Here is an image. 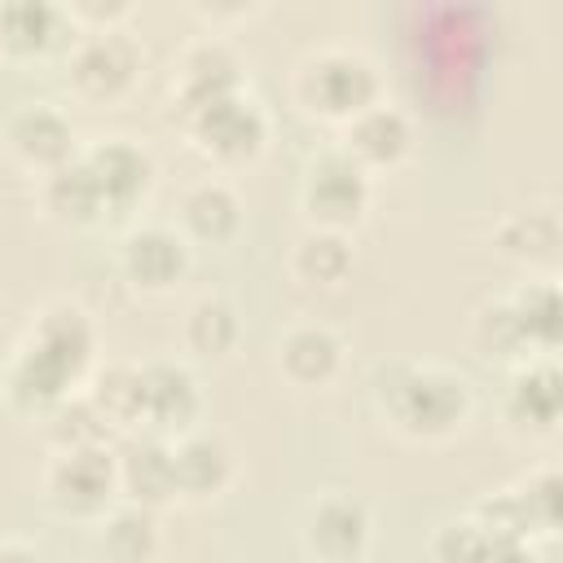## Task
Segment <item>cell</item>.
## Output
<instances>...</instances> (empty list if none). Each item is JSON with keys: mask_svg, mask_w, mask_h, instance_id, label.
I'll return each instance as SVG.
<instances>
[{"mask_svg": "<svg viewBox=\"0 0 563 563\" xmlns=\"http://www.w3.org/2000/svg\"><path fill=\"white\" fill-rule=\"evenodd\" d=\"M479 550H484V528L471 515L440 523L431 537V563H475Z\"/></svg>", "mask_w": 563, "mask_h": 563, "instance_id": "31", "label": "cell"}, {"mask_svg": "<svg viewBox=\"0 0 563 563\" xmlns=\"http://www.w3.org/2000/svg\"><path fill=\"white\" fill-rule=\"evenodd\" d=\"M238 88H242V62H238L233 44H224L216 35L185 44V53L176 62V79H172V97H176L180 114H189L224 92H238Z\"/></svg>", "mask_w": 563, "mask_h": 563, "instance_id": "12", "label": "cell"}, {"mask_svg": "<svg viewBox=\"0 0 563 563\" xmlns=\"http://www.w3.org/2000/svg\"><path fill=\"white\" fill-rule=\"evenodd\" d=\"M180 119H185L194 150L216 158V163H246L268 141V114L246 88L224 92V97H216V101H207Z\"/></svg>", "mask_w": 563, "mask_h": 563, "instance_id": "5", "label": "cell"}, {"mask_svg": "<svg viewBox=\"0 0 563 563\" xmlns=\"http://www.w3.org/2000/svg\"><path fill=\"white\" fill-rule=\"evenodd\" d=\"M75 31V18L48 0H4L0 4V53L44 57Z\"/></svg>", "mask_w": 563, "mask_h": 563, "instance_id": "19", "label": "cell"}, {"mask_svg": "<svg viewBox=\"0 0 563 563\" xmlns=\"http://www.w3.org/2000/svg\"><path fill=\"white\" fill-rule=\"evenodd\" d=\"M242 339V317L224 295H202L185 312V347L198 356H229Z\"/></svg>", "mask_w": 563, "mask_h": 563, "instance_id": "28", "label": "cell"}, {"mask_svg": "<svg viewBox=\"0 0 563 563\" xmlns=\"http://www.w3.org/2000/svg\"><path fill=\"white\" fill-rule=\"evenodd\" d=\"M497 246L515 260H550L554 246H559V220L550 207H528V211H510L501 224H497Z\"/></svg>", "mask_w": 563, "mask_h": 563, "instance_id": "29", "label": "cell"}, {"mask_svg": "<svg viewBox=\"0 0 563 563\" xmlns=\"http://www.w3.org/2000/svg\"><path fill=\"white\" fill-rule=\"evenodd\" d=\"M92 352H97V330L88 308L75 299H48L31 317V330L9 356L4 369L9 405L44 418L53 405L75 396V387L92 374Z\"/></svg>", "mask_w": 563, "mask_h": 563, "instance_id": "1", "label": "cell"}, {"mask_svg": "<svg viewBox=\"0 0 563 563\" xmlns=\"http://www.w3.org/2000/svg\"><path fill=\"white\" fill-rule=\"evenodd\" d=\"M119 268L136 290H172L189 268L185 233L172 224H136L119 246Z\"/></svg>", "mask_w": 563, "mask_h": 563, "instance_id": "15", "label": "cell"}, {"mask_svg": "<svg viewBox=\"0 0 563 563\" xmlns=\"http://www.w3.org/2000/svg\"><path fill=\"white\" fill-rule=\"evenodd\" d=\"M44 497L57 515L70 519H101L119 497L114 449L84 444V449H53L44 466Z\"/></svg>", "mask_w": 563, "mask_h": 563, "instance_id": "4", "label": "cell"}, {"mask_svg": "<svg viewBox=\"0 0 563 563\" xmlns=\"http://www.w3.org/2000/svg\"><path fill=\"white\" fill-rule=\"evenodd\" d=\"M475 563H537V550L532 541H519V537H488L484 532V550Z\"/></svg>", "mask_w": 563, "mask_h": 563, "instance_id": "32", "label": "cell"}, {"mask_svg": "<svg viewBox=\"0 0 563 563\" xmlns=\"http://www.w3.org/2000/svg\"><path fill=\"white\" fill-rule=\"evenodd\" d=\"M471 519L488 532V537H519V541H541L554 537L559 528V471L554 466H537L523 479H515L510 488L488 493Z\"/></svg>", "mask_w": 563, "mask_h": 563, "instance_id": "7", "label": "cell"}, {"mask_svg": "<svg viewBox=\"0 0 563 563\" xmlns=\"http://www.w3.org/2000/svg\"><path fill=\"white\" fill-rule=\"evenodd\" d=\"M238 224H242V202H238L229 180L207 176V180H194L180 194V229H185V238L220 246V242H229L238 233Z\"/></svg>", "mask_w": 563, "mask_h": 563, "instance_id": "21", "label": "cell"}, {"mask_svg": "<svg viewBox=\"0 0 563 563\" xmlns=\"http://www.w3.org/2000/svg\"><path fill=\"white\" fill-rule=\"evenodd\" d=\"M277 365L295 387H325L343 365V339L325 321H295L277 343Z\"/></svg>", "mask_w": 563, "mask_h": 563, "instance_id": "20", "label": "cell"}, {"mask_svg": "<svg viewBox=\"0 0 563 563\" xmlns=\"http://www.w3.org/2000/svg\"><path fill=\"white\" fill-rule=\"evenodd\" d=\"M114 475H119V493L136 506H167L176 501V466H172V440L167 435H150L136 431L123 440V449L114 453Z\"/></svg>", "mask_w": 563, "mask_h": 563, "instance_id": "16", "label": "cell"}, {"mask_svg": "<svg viewBox=\"0 0 563 563\" xmlns=\"http://www.w3.org/2000/svg\"><path fill=\"white\" fill-rule=\"evenodd\" d=\"M172 466H176V497H189V501L220 497L238 471L229 440L207 427H189L185 435L172 440Z\"/></svg>", "mask_w": 563, "mask_h": 563, "instance_id": "17", "label": "cell"}, {"mask_svg": "<svg viewBox=\"0 0 563 563\" xmlns=\"http://www.w3.org/2000/svg\"><path fill=\"white\" fill-rule=\"evenodd\" d=\"M141 374V431L150 435H185L202 413V391L189 365L154 356L136 361Z\"/></svg>", "mask_w": 563, "mask_h": 563, "instance_id": "10", "label": "cell"}, {"mask_svg": "<svg viewBox=\"0 0 563 563\" xmlns=\"http://www.w3.org/2000/svg\"><path fill=\"white\" fill-rule=\"evenodd\" d=\"M471 339H475L479 356L506 361L510 369L523 365V361H532V347H528L523 325H519V317H515V308H510L506 295L484 299V303L475 308V317H471Z\"/></svg>", "mask_w": 563, "mask_h": 563, "instance_id": "27", "label": "cell"}, {"mask_svg": "<svg viewBox=\"0 0 563 563\" xmlns=\"http://www.w3.org/2000/svg\"><path fill=\"white\" fill-rule=\"evenodd\" d=\"M141 75V44L119 26H92L70 48V79L84 97H123Z\"/></svg>", "mask_w": 563, "mask_h": 563, "instance_id": "8", "label": "cell"}, {"mask_svg": "<svg viewBox=\"0 0 563 563\" xmlns=\"http://www.w3.org/2000/svg\"><path fill=\"white\" fill-rule=\"evenodd\" d=\"M101 554L110 563H150L158 554V519L150 506L136 501H119L101 515Z\"/></svg>", "mask_w": 563, "mask_h": 563, "instance_id": "23", "label": "cell"}, {"mask_svg": "<svg viewBox=\"0 0 563 563\" xmlns=\"http://www.w3.org/2000/svg\"><path fill=\"white\" fill-rule=\"evenodd\" d=\"M352 242L347 233H334V229H308L295 251H290V273L303 282V286H343L352 277Z\"/></svg>", "mask_w": 563, "mask_h": 563, "instance_id": "26", "label": "cell"}, {"mask_svg": "<svg viewBox=\"0 0 563 563\" xmlns=\"http://www.w3.org/2000/svg\"><path fill=\"white\" fill-rule=\"evenodd\" d=\"M79 158L101 194L106 220L128 216L154 185V154L132 136H101L88 150H79Z\"/></svg>", "mask_w": 563, "mask_h": 563, "instance_id": "9", "label": "cell"}, {"mask_svg": "<svg viewBox=\"0 0 563 563\" xmlns=\"http://www.w3.org/2000/svg\"><path fill=\"white\" fill-rule=\"evenodd\" d=\"M44 207L53 220L62 224H75V229H88V224H101L106 220V207H101V194L84 167V158L75 154L70 163H62L57 172L44 176Z\"/></svg>", "mask_w": 563, "mask_h": 563, "instance_id": "24", "label": "cell"}, {"mask_svg": "<svg viewBox=\"0 0 563 563\" xmlns=\"http://www.w3.org/2000/svg\"><path fill=\"white\" fill-rule=\"evenodd\" d=\"M559 409H563V378L554 356H532L523 365L510 369L506 396H501V413L515 431L523 435H550L559 427Z\"/></svg>", "mask_w": 563, "mask_h": 563, "instance_id": "13", "label": "cell"}, {"mask_svg": "<svg viewBox=\"0 0 563 563\" xmlns=\"http://www.w3.org/2000/svg\"><path fill=\"white\" fill-rule=\"evenodd\" d=\"M378 88H383L378 66L365 53L343 48V44H330V48L308 53L295 66V79H290L295 101L308 114L330 119V123H352L361 110H369L374 101H383Z\"/></svg>", "mask_w": 563, "mask_h": 563, "instance_id": "3", "label": "cell"}, {"mask_svg": "<svg viewBox=\"0 0 563 563\" xmlns=\"http://www.w3.org/2000/svg\"><path fill=\"white\" fill-rule=\"evenodd\" d=\"M506 299H510V308H515V317L523 325V339H528L532 356H554L559 352V317H563L559 282L550 273L545 277H528Z\"/></svg>", "mask_w": 563, "mask_h": 563, "instance_id": "25", "label": "cell"}, {"mask_svg": "<svg viewBox=\"0 0 563 563\" xmlns=\"http://www.w3.org/2000/svg\"><path fill=\"white\" fill-rule=\"evenodd\" d=\"M92 409L101 413V422L110 431H128L136 435L141 431V374L132 361H110V365H97L88 374V391Z\"/></svg>", "mask_w": 563, "mask_h": 563, "instance_id": "22", "label": "cell"}, {"mask_svg": "<svg viewBox=\"0 0 563 563\" xmlns=\"http://www.w3.org/2000/svg\"><path fill=\"white\" fill-rule=\"evenodd\" d=\"M374 519L352 493H321L303 515V545L321 563H356L369 550Z\"/></svg>", "mask_w": 563, "mask_h": 563, "instance_id": "11", "label": "cell"}, {"mask_svg": "<svg viewBox=\"0 0 563 563\" xmlns=\"http://www.w3.org/2000/svg\"><path fill=\"white\" fill-rule=\"evenodd\" d=\"M343 154H352L365 172L374 167H396L409 150H413V123L400 106L391 101H374L369 110H361L352 123H343Z\"/></svg>", "mask_w": 563, "mask_h": 563, "instance_id": "18", "label": "cell"}, {"mask_svg": "<svg viewBox=\"0 0 563 563\" xmlns=\"http://www.w3.org/2000/svg\"><path fill=\"white\" fill-rule=\"evenodd\" d=\"M374 400L391 431H400L409 440H449L453 431L466 427L475 391H471V378L449 365L396 361V365L378 369Z\"/></svg>", "mask_w": 563, "mask_h": 563, "instance_id": "2", "label": "cell"}, {"mask_svg": "<svg viewBox=\"0 0 563 563\" xmlns=\"http://www.w3.org/2000/svg\"><path fill=\"white\" fill-rule=\"evenodd\" d=\"M0 563H44V554L18 537H0Z\"/></svg>", "mask_w": 563, "mask_h": 563, "instance_id": "33", "label": "cell"}, {"mask_svg": "<svg viewBox=\"0 0 563 563\" xmlns=\"http://www.w3.org/2000/svg\"><path fill=\"white\" fill-rule=\"evenodd\" d=\"M4 141H9V150H13L26 167H35V172H44V176L57 172L62 163H70V158L79 154L70 119H66L57 106H48V101H26V106H18V110L9 114V123H4Z\"/></svg>", "mask_w": 563, "mask_h": 563, "instance_id": "14", "label": "cell"}, {"mask_svg": "<svg viewBox=\"0 0 563 563\" xmlns=\"http://www.w3.org/2000/svg\"><path fill=\"white\" fill-rule=\"evenodd\" d=\"M44 431L53 440V449H84V444H106L110 427L101 422V413L92 409L88 396H66L62 405H53L44 413Z\"/></svg>", "mask_w": 563, "mask_h": 563, "instance_id": "30", "label": "cell"}, {"mask_svg": "<svg viewBox=\"0 0 563 563\" xmlns=\"http://www.w3.org/2000/svg\"><path fill=\"white\" fill-rule=\"evenodd\" d=\"M299 202H303L312 229L347 233L352 224H361V216L369 207V172L352 154H343L339 145L334 150H321L303 167Z\"/></svg>", "mask_w": 563, "mask_h": 563, "instance_id": "6", "label": "cell"}]
</instances>
